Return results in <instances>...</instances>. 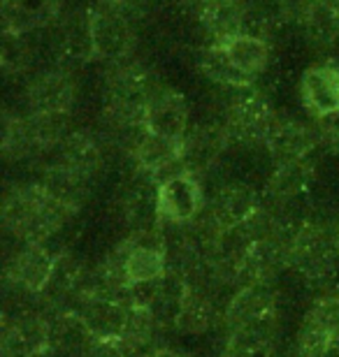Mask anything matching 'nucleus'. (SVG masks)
Listing matches in <instances>:
<instances>
[{
    "label": "nucleus",
    "mask_w": 339,
    "mask_h": 357,
    "mask_svg": "<svg viewBox=\"0 0 339 357\" xmlns=\"http://www.w3.org/2000/svg\"><path fill=\"white\" fill-rule=\"evenodd\" d=\"M75 311L82 313L93 337L100 341H121L128 320V302L117 297H86Z\"/></svg>",
    "instance_id": "nucleus-17"
},
{
    "label": "nucleus",
    "mask_w": 339,
    "mask_h": 357,
    "mask_svg": "<svg viewBox=\"0 0 339 357\" xmlns=\"http://www.w3.org/2000/svg\"><path fill=\"white\" fill-rule=\"evenodd\" d=\"M300 26L314 47H333L339 40V12L328 0H314Z\"/></svg>",
    "instance_id": "nucleus-28"
},
{
    "label": "nucleus",
    "mask_w": 339,
    "mask_h": 357,
    "mask_svg": "<svg viewBox=\"0 0 339 357\" xmlns=\"http://www.w3.org/2000/svg\"><path fill=\"white\" fill-rule=\"evenodd\" d=\"M337 68H339V66H337Z\"/></svg>",
    "instance_id": "nucleus-41"
},
{
    "label": "nucleus",
    "mask_w": 339,
    "mask_h": 357,
    "mask_svg": "<svg viewBox=\"0 0 339 357\" xmlns=\"http://www.w3.org/2000/svg\"><path fill=\"white\" fill-rule=\"evenodd\" d=\"M193 12L214 45H223L247 33L249 12L244 0H198Z\"/></svg>",
    "instance_id": "nucleus-15"
},
{
    "label": "nucleus",
    "mask_w": 339,
    "mask_h": 357,
    "mask_svg": "<svg viewBox=\"0 0 339 357\" xmlns=\"http://www.w3.org/2000/svg\"><path fill=\"white\" fill-rule=\"evenodd\" d=\"M72 216L77 213L49 195L40 181L5 190L3 225L21 244H45Z\"/></svg>",
    "instance_id": "nucleus-2"
},
{
    "label": "nucleus",
    "mask_w": 339,
    "mask_h": 357,
    "mask_svg": "<svg viewBox=\"0 0 339 357\" xmlns=\"http://www.w3.org/2000/svg\"><path fill=\"white\" fill-rule=\"evenodd\" d=\"M335 241H337V251H339V225H337V230H335Z\"/></svg>",
    "instance_id": "nucleus-37"
},
{
    "label": "nucleus",
    "mask_w": 339,
    "mask_h": 357,
    "mask_svg": "<svg viewBox=\"0 0 339 357\" xmlns=\"http://www.w3.org/2000/svg\"><path fill=\"white\" fill-rule=\"evenodd\" d=\"M314 0H277V5H279V10L284 17L288 19H293V21H302V17L307 14V10L312 7Z\"/></svg>",
    "instance_id": "nucleus-33"
},
{
    "label": "nucleus",
    "mask_w": 339,
    "mask_h": 357,
    "mask_svg": "<svg viewBox=\"0 0 339 357\" xmlns=\"http://www.w3.org/2000/svg\"><path fill=\"white\" fill-rule=\"evenodd\" d=\"M144 128L151 135H161L168 139H184L189 132V102L175 89H161L151 96L147 114H144Z\"/></svg>",
    "instance_id": "nucleus-13"
},
{
    "label": "nucleus",
    "mask_w": 339,
    "mask_h": 357,
    "mask_svg": "<svg viewBox=\"0 0 339 357\" xmlns=\"http://www.w3.org/2000/svg\"><path fill=\"white\" fill-rule=\"evenodd\" d=\"M158 327H161V320H158L154 311L147 309V306L128 304V320H126L124 337H121V346L126 348L131 357L149 355L144 351L154 344Z\"/></svg>",
    "instance_id": "nucleus-27"
},
{
    "label": "nucleus",
    "mask_w": 339,
    "mask_h": 357,
    "mask_svg": "<svg viewBox=\"0 0 339 357\" xmlns=\"http://www.w3.org/2000/svg\"><path fill=\"white\" fill-rule=\"evenodd\" d=\"M3 31L28 35L54 24L59 17V0H0Z\"/></svg>",
    "instance_id": "nucleus-19"
},
{
    "label": "nucleus",
    "mask_w": 339,
    "mask_h": 357,
    "mask_svg": "<svg viewBox=\"0 0 339 357\" xmlns=\"http://www.w3.org/2000/svg\"><path fill=\"white\" fill-rule=\"evenodd\" d=\"M198 66L203 70L205 77H209V79L216 84H221V86H230V89L240 91V89H254V84H256L251 77L244 75L242 70L230 61V56L223 45L209 42L198 56Z\"/></svg>",
    "instance_id": "nucleus-25"
},
{
    "label": "nucleus",
    "mask_w": 339,
    "mask_h": 357,
    "mask_svg": "<svg viewBox=\"0 0 339 357\" xmlns=\"http://www.w3.org/2000/svg\"><path fill=\"white\" fill-rule=\"evenodd\" d=\"M59 253H52L47 244H21L17 253L7 260L5 278L19 292L42 295L54 276Z\"/></svg>",
    "instance_id": "nucleus-8"
},
{
    "label": "nucleus",
    "mask_w": 339,
    "mask_h": 357,
    "mask_svg": "<svg viewBox=\"0 0 339 357\" xmlns=\"http://www.w3.org/2000/svg\"><path fill=\"white\" fill-rule=\"evenodd\" d=\"M277 114L272 112L270 100L261 91L240 89V93L228 105L223 126L230 135V139L244 142V144H265L272 121Z\"/></svg>",
    "instance_id": "nucleus-7"
},
{
    "label": "nucleus",
    "mask_w": 339,
    "mask_h": 357,
    "mask_svg": "<svg viewBox=\"0 0 339 357\" xmlns=\"http://www.w3.org/2000/svg\"><path fill=\"white\" fill-rule=\"evenodd\" d=\"M156 213L158 223L191 225L207 209L205 188L198 174L177 172L156 183Z\"/></svg>",
    "instance_id": "nucleus-5"
},
{
    "label": "nucleus",
    "mask_w": 339,
    "mask_h": 357,
    "mask_svg": "<svg viewBox=\"0 0 339 357\" xmlns=\"http://www.w3.org/2000/svg\"><path fill=\"white\" fill-rule=\"evenodd\" d=\"M42 188H45L54 199H59L61 204H66L68 209L79 211L86 204V199L91 195V181L77 176L75 172H70L66 165H61L59 160L52 162L45 174L40 178Z\"/></svg>",
    "instance_id": "nucleus-23"
},
{
    "label": "nucleus",
    "mask_w": 339,
    "mask_h": 357,
    "mask_svg": "<svg viewBox=\"0 0 339 357\" xmlns=\"http://www.w3.org/2000/svg\"><path fill=\"white\" fill-rule=\"evenodd\" d=\"M339 251L335 234L319 223H302L293 230L291 267L312 283H323L337 271Z\"/></svg>",
    "instance_id": "nucleus-3"
},
{
    "label": "nucleus",
    "mask_w": 339,
    "mask_h": 357,
    "mask_svg": "<svg viewBox=\"0 0 339 357\" xmlns=\"http://www.w3.org/2000/svg\"><path fill=\"white\" fill-rule=\"evenodd\" d=\"M133 160L137 162V169L149 176L151 181L158 178V183L163 178H168L177 172H184L182 167V142L168 139L161 135L144 132L140 142L133 149Z\"/></svg>",
    "instance_id": "nucleus-16"
},
{
    "label": "nucleus",
    "mask_w": 339,
    "mask_h": 357,
    "mask_svg": "<svg viewBox=\"0 0 339 357\" xmlns=\"http://www.w3.org/2000/svg\"><path fill=\"white\" fill-rule=\"evenodd\" d=\"M33 63V49L26 35L3 31V40H0V66L7 77L24 75Z\"/></svg>",
    "instance_id": "nucleus-29"
},
{
    "label": "nucleus",
    "mask_w": 339,
    "mask_h": 357,
    "mask_svg": "<svg viewBox=\"0 0 339 357\" xmlns=\"http://www.w3.org/2000/svg\"><path fill=\"white\" fill-rule=\"evenodd\" d=\"M137 357H151V353L149 355H137Z\"/></svg>",
    "instance_id": "nucleus-39"
},
{
    "label": "nucleus",
    "mask_w": 339,
    "mask_h": 357,
    "mask_svg": "<svg viewBox=\"0 0 339 357\" xmlns=\"http://www.w3.org/2000/svg\"><path fill=\"white\" fill-rule=\"evenodd\" d=\"M49 325H52V353L61 357H86L91 346L96 344V337L86 320L75 309L54 311Z\"/></svg>",
    "instance_id": "nucleus-18"
},
{
    "label": "nucleus",
    "mask_w": 339,
    "mask_h": 357,
    "mask_svg": "<svg viewBox=\"0 0 339 357\" xmlns=\"http://www.w3.org/2000/svg\"><path fill=\"white\" fill-rule=\"evenodd\" d=\"M59 162L66 165L77 176L86 178V181H93V178L103 172L105 165L103 146L98 144V139L91 132L75 130L59 146Z\"/></svg>",
    "instance_id": "nucleus-20"
},
{
    "label": "nucleus",
    "mask_w": 339,
    "mask_h": 357,
    "mask_svg": "<svg viewBox=\"0 0 339 357\" xmlns=\"http://www.w3.org/2000/svg\"><path fill=\"white\" fill-rule=\"evenodd\" d=\"M223 323L228 330L226 344L258 357H268L279 325V302L272 283L247 285L237 290L223 311Z\"/></svg>",
    "instance_id": "nucleus-1"
},
{
    "label": "nucleus",
    "mask_w": 339,
    "mask_h": 357,
    "mask_svg": "<svg viewBox=\"0 0 339 357\" xmlns=\"http://www.w3.org/2000/svg\"><path fill=\"white\" fill-rule=\"evenodd\" d=\"M316 123H319V128H316L319 137L326 142L330 151L339 155V112L330 114L326 119H319Z\"/></svg>",
    "instance_id": "nucleus-31"
},
{
    "label": "nucleus",
    "mask_w": 339,
    "mask_h": 357,
    "mask_svg": "<svg viewBox=\"0 0 339 357\" xmlns=\"http://www.w3.org/2000/svg\"><path fill=\"white\" fill-rule=\"evenodd\" d=\"M316 142H319V130H314L300 119L277 114L268 137H265V149H268L274 165H284V162L309 158Z\"/></svg>",
    "instance_id": "nucleus-10"
},
{
    "label": "nucleus",
    "mask_w": 339,
    "mask_h": 357,
    "mask_svg": "<svg viewBox=\"0 0 339 357\" xmlns=\"http://www.w3.org/2000/svg\"><path fill=\"white\" fill-rule=\"evenodd\" d=\"M302 320H307L316 330L328 334L339 346V290H330L326 295H321Z\"/></svg>",
    "instance_id": "nucleus-30"
},
{
    "label": "nucleus",
    "mask_w": 339,
    "mask_h": 357,
    "mask_svg": "<svg viewBox=\"0 0 339 357\" xmlns=\"http://www.w3.org/2000/svg\"><path fill=\"white\" fill-rule=\"evenodd\" d=\"M77 86L66 70H45L26 86V105L31 114H70Z\"/></svg>",
    "instance_id": "nucleus-12"
},
{
    "label": "nucleus",
    "mask_w": 339,
    "mask_h": 357,
    "mask_svg": "<svg viewBox=\"0 0 339 357\" xmlns=\"http://www.w3.org/2000/svg\"><path fill=\"white\" fill-rule=\"evenodd\" d=\"M314 165L312 160H293L277 165L268 181V195L274 202H293V199L302 197L305 192L312 188L314 183Z\"/></svg>",
    "instance_id": "nucleus-22"
},
{
    "label": "nucleus",
    "mask_w": 339,
    "mask_h": 357,
    "mask_svg": "<svg viewBox=\"0 0 339 357\" xmlns=\"http://www.w3.org/2000/svg\"><path fill=\"white\" fill-rule=\"evenodd\" d=\"M261 209H263L261 197H258V192L251 188V185L240 183V181H230L216 190L212 202L207 204L205 216L226 234L230 230L242 227Z\"/></svg>",
    "instance_id": "nucleus-9"
},
{
    "label": "nucleus",
    "mask_w": 339,
    "mask_h": 357,
    "mask_svg": "<svg viewBox=\"0 0 339 357\" xmlns=\"http://www.w3.org/2000/svg\"><path fill=\"white\" fill-rule=\"evenodd\" d=\"M214 318H216V309L212 297L203 288L189 285L182 302L177 306L172 327L179 334H184V337H200V334L209 332V327L214 325Z\"/></svg>",
    "instance_id": "nucleus-21"
},
{
    "label": "nucleus",
    "mask_w": 339,
    "mask_h": 357,
    "mask_svg": "<svg viewBox=\"0 0 339 357\" xmlns=\"http://www.w3.org/2000/svg\"><path fill=\"white\" fill-rule=\"evenodd\" d=\"M300 98L316 121L339 112V68L335 63L309 66L300 77Z\"/></svg>",
    "instance_id": "nucleus-14"
},
{
    "label": "nucleus",
    "mask_w": 339,
    "mask_h": 357,
    "mask_svg": "<svg viewBox=\"0 0 339 357\" xmlns=\"http://www.w3.org/2000/svg\"><path fill=\"white\" fill-rule=\"evenodd\" d=\"M221 357H258V355L249 353V351H242V348H237V346H230V344H226V348H223Z\"/></svg>",
    "instance_id": "nucleus-35"
},
{
    "label": "nucleus",
    "mask_w": 339,
    "mask_h": 357,
    "mask_svg": "<svg viewBox=\"0 0 339 357\" xmlns=\"http://www.w3.org/2000/svg\"><path fill=\"white\" fill-rule=\"evenodd\" d=\"M42 155L38 139H35L31 119L17 114H3V158L7 162H19Z\"/></svg>",
    "instance_id": "nucleus-26"
},
{
    "label": "nucleus",
    "mask_w": 339,
    "mask_h": 357,
    "mask_svg": "<svg viewBox=\"0 0 339 357\" xmlns=\"http://www.w3.org/2000/svg\"><path fill=\"white\" fill-rule=\"evenodd\" d=\"M151 357H196L186 351H177V348H158V351L151 353Z\"/></svg>",
    "instance_id": "nucleus-34"
},
{
    "label": "nucleus",
    "mask_w": 339,
    "mask_h": 357,
    "mask_svg": "<svg viewBox=\"0 0 339 357\" xmlns=\"http://www.w3.org/2000/svg\"><path fill=\"white\" fill-rule=\"evenodd\" d=\"M230 135L223 123H200L189 128V132L182 139V167L184 172L205 174L212 169L221 155L226 153Z\"/></svg>",
    "instance_id": "nucleus-11"
},
{
    "label": "nucleus",
    "mask_w": 339,
    "mask_h": 357,
    "mask_svg": "<svg viewBox=\"0 0 339 357\" xmlns=\"http://www.w3.org/2000/svg\"><path fill=\"white\" fill-rule=\"evenodd\" d=\"M42 357H49V355H42Z\"/></svg>",
    "instance_id": "nucleus-40"
},
{
    "label": "nucleus",
    "mask_w": 339,
    "mask_h": 357,
    "mask_svg": "<svg viewBox=\"0 0 339 357\" xmlns=\"http://www.w3.org/2000/svg\"><path fill=\"white\" fill-rule=\"evenodd\" d=\"M52 353V325L38 311L21 309L5 313L0 355L3 357H42Z\"/></svg>",
    "instance_id": "nucleus-6"
},
{
    "label": "nucleus",
    "mask_w": 339,
    "mask_h": 357,
    "mask_svg": "<svg viewBox=\"0 0 339 357\" xmlns=\"http://www.w3.org/2000/svg\"><path fill=\"white\" fill-rule=\"evenodd\" d=\"M223 47H226L230 61L254 82L265 73V68H268V63H270L268 40L256 33H242L233 40L223 42Z\"/></svg>",
    "instance_id": "nucleus-24"
},
{
    "label": "nucleus",
    "mask_w": 339,
    "mask_h": 357,
    "mask_svg": "<svg viewBox=\"0 0 339 357\" xmlns=\"http://www.w3.org/2000/svg\"><path fill=\"white\" fill-rule=\"evenodd\" d=\"M184 3H186V5H191V7H193V5H196V3H198V0H184Z\"/></svg>",
    "instance_id": "nucleus-38"
},
{
    "label": "nucleus",
    "mask_w": 339,
    "mask_h": 357,
    "mask_svg": "<svg viewBox=\"0 0 339 357\" xmlns=\"http://www.w3.org/2000/svg\"><path fill=\"white\" fill-rule=\"evenodd\" d=\"M86 357H131L121 341H100L96 339V344L91 346V351L86 353Z\"/></svg>",
    "instance_id": "nucleus-32"
},
{
    "label": "nucleus",
    "mask_w": 339,
    "mask_h": 357,
    "mask_svg": "<svg viewBox=\"0 0 339 357\" xmlns=\"http://www.w3.org/2000/svg\"><path fill=\"white\" fill-rule=\"evenodd\" d=\"M328 3H330V5H333V7H335V10L339 12V0H328Z\"/></svg>",
    "instance_id": "nucleus-36"
},
{
    "label": "nucleus",
    "mask_w": 339,
    "mask_h": 357,
    "mask_svg": "<svg viewBox=\"0 0 339 357\" xmlns=\"http://www.w3.org/2000/svg\"><path fill=\"white\" fill-rule=\"evenodd\" d=\"M86 17H89L93 59L103 61L112 68L128 63L135 49V31L131 19L100 3L91 7Z\"/></svg>",
    "instance_id": "nucleus-4"
}]
</instances>
